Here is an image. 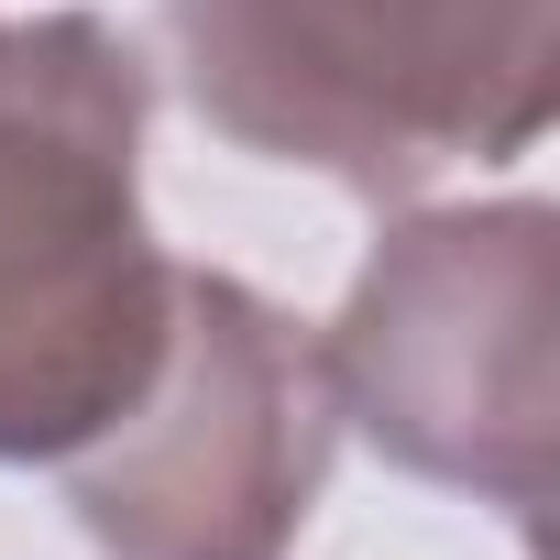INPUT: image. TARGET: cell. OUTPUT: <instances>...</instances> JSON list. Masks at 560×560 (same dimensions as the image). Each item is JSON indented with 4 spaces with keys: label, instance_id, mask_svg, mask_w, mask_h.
<instances>
[{
    "label": "cell",
    "instance_id": "1",
    "mask_svg": "<svg viewBox=\"0 0 560 560\" xmlns=\"http://www.w3.org/2000/svg\"><path fill=\"white\" fill-rule=\"evenodd\" d=\"M176 264L143 220V56L100 12L0 34V462L89 451L165 363Z\"/></svg>",
    "mask_w": 560,
    "mask_h": 560
},
{
    "label": "cell",
    "instance_id": "2",
    "mask_svg": "<svg viewBox=\"0 0 560 560\" xmlns=\"http://www.w3.org/2000/svg\"><path fill=\"white\" fill-rule=\"evenodd\" d=\"M209 132L352 198L505 165L560 100V0H165Z\"/></svg>",
    "mask_w": 560,
    "mask_h": 560
},
{
    "label": "cell",
    "instance_id": "3",
    "mask_svg": "<svg viewBox=\"0 0 560 560\" xmlns=\"http://www.w3.org/2000/svg\"><path fill=\"white\" fill-rule=\"evenodd\" d=\"M319 363L396 472L538 527L560 429V220L538 198L396 220Z\"/></svg>",
    "mask_w": 560,
    "mask_h": 560
},
{
    "label": "cell",
    "instance_id": "4",
    "mask_svg": "<svg viewBox=\"0 0 560 560\" xmlns=\"http://www.w3.org/2000/svg\"><path fill=\"white\" fill-rule=\"evenodd\" d=\"M341 396L319 341L242 275L176 264L154 385L67 451V505L110 560H287L330 483Z\"/></svg>",
    "mask_w": 560,
    "mask_h": 560
}]
</instances>
